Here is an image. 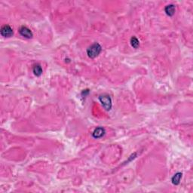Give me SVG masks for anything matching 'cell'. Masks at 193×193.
I'll list each match as a JSON object with an SVG mask.
<instances>
[{"mask_svg": "<svg viewBox=\"0 0 193 193\" xmlns=\"http://www.w3.org/2000/svg\"><path fill=\"white\" fill-rule=\"evenodd\" d=\"M131 45L133 48H138L140 46V42H139L138 39L136 38L135 36L131 37Z\"/></svg>", "mask_w": 193, "mask_h": 193, "instance_id": "9", "label": "cell"}, {"mask_svg": "<svg viewBox=\"0 0 193 193\" xmlns=\"http://www.w3.org/2000/svg\"><path fill=\"white\" fill-rule=\"evenodd\" d=\"M182 177H183V174L181 172H178V173H177V174H174V177H173L171 179L172 183L174 184V185H178L179 183H180Z\"/></svg>", "mask_w": 193, "mask_h": 193, "instance_id": "7", "label": "cell"}, {"mask_svg": "<svg viewBox=\"0 0 193 193\" xmlns=\"http://www.w3.org/2000/svg\"><path fill=\"white\" fill-rule=\"evenodd\" d=\"M101 51H102V47L97 42L92 44L89 48L87 49V55L90 58H95L98 55L101 54Z\"/></svg>", "mask_w": 193, "mask_h": 193, "instance_id": "1", "label": "cell"}, {"mask_svg": "<svg viewBox=\"0 0 193 193\" xmlns=\"http://www.w3.org/2000/svg\"><path fill=\"white\" fill-rule=\"evenodd\" d=\"M165 11L166 13V14L168 15V16L171 17L174 15V14H175V11H176V7L174 5H168V6H167L165 8Z\"/></svg>", "mask_w": 193, "mask_h": 193, "instance_id": "6", "label": "cell"}, {"mask_svg": "<svg viewBox=\"0 0 193 193\" xmlns=\"http://www.w3.org/2000/svg\"><path fill=\"white\" fill-rule=\"evenodd\" d=\"M33 73L35 74V76H40L42 74V68L41 66L39 65V64H36V65H35L34 67H33Z\"/></svg>", "mask_w": 193, "mask_h": 193, "instance_id": "8", "label": "cell"}, {"mask_svg": "<svg viewBox=\"0 0 193 193\" xmlns=\"http://www.w3.org/2000/svg\"><path fill=\"white\" fill-rule=\"evenodd\" d=\"M98 99H99L100 102L102 104L103 107H104L106 111L110 110L112 108V105L113 104H112V99L109 94H102V95H100Z\"/></svg>", "mask_w": 193, "mask_h": 193, "instance_id": "2", "label": "cell"}, {"mask_svg": "<svg viewBox=\"0 0 193 193\" xmlns=\"http://www.w3.org/2000/svg\"><path fill=\"white\" fill-rule=\"evenodd\" d=\"M105 133H106V131H105V129L104 128H102V127H98V128H95V130L93 131L92 136L94 138L99 139L103 138V137L104 136Z\"/></svg>", "mask_w": 193, "mask_h": 193, "instance_id": "5", "label": "cell"}, {"mask_svg": "<svg viewBox=\"0 0 193 193\" xmlns=\"http://www.w3.org/2000/svg\"><path fill=\"white\" fill-rule=\"evenodd\" d=\"M0 33H1V35L3 37L9 38V37H11L14 34V31H13V29L9 25H4L3 27H2Z\"/></svg>", "mask_w": 193, "mask_h": 193, "instance_id": "3", "label": "cell"}, {"mask_svg": "<svg viewBox=\"0 0 193 193\" xmlns=\"http://www.w3.org/2000/svg\"><path fill=\"white\" fill-rule=\"evenodd\" d=\"M19 33L22 35V36L24 37V38L26 39H31L33 38V33H32L31 30L25 26H22L20 27Z\"/></svg>", "mask_w": 193, "mask_h": 193, "instance_id": "4", "label": "cell"}]
</instances>
